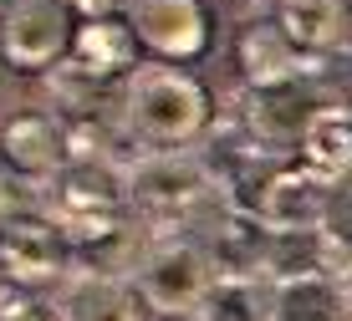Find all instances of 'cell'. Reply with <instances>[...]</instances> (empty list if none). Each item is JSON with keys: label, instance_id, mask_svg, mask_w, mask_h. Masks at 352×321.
<instances>
[{"label": "cell", "instance_id": "cell-13", "mask_svg": "<svg viewBox=\"0 0 352 321\" xmlns=\"http://www.w3.org/2000/svg\"><path fill=\"white\" fill-rule=\"evenodd\" d=\"M276 26L301 56H327L342 41H352L342 0H276Z\"/></svg>", "mask_w": 352, "mask_h": 321}, {"label": "cell", "instance_id": "cell-10", "mask_svg": "<svg viewBox=\"0 0 352 321\" xmlns=\"http://www.w3.org/2000/svg\"><path fill=\"white\" fill-rule=\"evenodd\" d=\"M214 261V276L220 286H250V280L271 276V250H276V234L261 225L250 209L225 204L220 225H214V240L204 245Z\"/></svg>", "mask_w": 352, "mask_h": 321}, {"label": "cell", "instance_id": "cell-8", "mask_svg": "<svg viewBox=\"0 0 352 321\" xmlns=\"http://www.w3.org/2000/svg\"><path fill=\"white\" fill-rule=\"evenodd\" d=\"M52 194V219H77V214H128V168L113 158H72V164L46 184Z\"/></svg>", "mask_w": 352, "mask_h": 321}, {"label": "cell", "instance_id": "cell-1", "mask_svg": "<svg viewBox=\"0 0 352 321\" xmlns=\"http://www.w3.org/2000/svg\"><path fill=\"white\" fill-rule=\"evenodd\" d=\"M128 128L143 148H189L210 122V97L189 71L168 61H143L128 77Z\"/></svg>", "mask_w": 352, "mask_h": 321}, {"label": "cell", "instance_id": "cell-3", "mask_svg": "<svg viewBox=\"0 0 352 321\" xmlns=\"http://www.w3.org/2000/svg\"><path fill=\"white\" fill-rule=\"evenodd\" d=\"M128 194H133V209H143L159 225H168V219L184 225L204 204L225 199L214 174H210V164L199 153H184V148H153V153H143L128 168Z\"/></svg>", "mask_w": 352, "mask_h": 321}, {"label": "cell", "instance_id": "cell-19", "mask_svg": "<svg viewBox=\"0 0 352 321\" xmlns=\"http://www.w3.org/2000/svg\"><path fill=\"white\" fill-rule=\"evenodd\" d=\"M342 286H347V321H352V270H347V280H342Z\"/></svg>", "mask_w": 352, "mask_h": 321}, {"label": "cell", "instance_id": "cell-15", "mask_svg": "<svg viewBox=\"0 0 352 321\" xmlns=\"http://www.w3.org/2000/svg\"><path fill=\"white\" fill-rule=\"evenodd\" d=\"M301 143V164L317 168L327 179H352V107H317L307 113L296 133Z\"/></svg>", "mask_w": 352, "mask_h": 321}, {"label": "cell", "instance_id": "cell-12", "mask_svg": "<svg viewBox=\"0 0 352 321\" xmlns=\"http://www.w3.org/2000/svg\"><path fill=\"white\" fill-rule=\"evenodd\" d=\"M67 61L87 77L118 82L138 71V36H133L128 21H77L72 26V46Z\"/></svg>", "mask_w": 352, "mask_h": 321}, {"label": "cell", "instance_id": "cell-9", "mask_svg": "<svg viewBox=\"0 0 352 321\" xmlns=\"http://www.w3.org/2000/svg\"><path fill=\"white\" fill-rule=\"evenodd\" d=\"M128 26L138 36V46H148L168 67L199 56L210 46V21H204L199 0H133Z\"/></svg>", "mask_w": 352, "mask_h": 321}, {"label": "cell", "instance_id": "cell-16", "mask_svg": "<svg viewBox=\"0 0 352 321\" xmlns=\"http://www.w3.org/2000/svg\"><path fill=\"white\" fill-rule=\"evenodd\" d=\"M265 321H347V286L337 276H286Z\"/></svg>", "mask_w": 352, "mask_h": 321}, {"label": "cell", "instance_id": "cell-7", "mask_svg": "<svg viewBox=\"0 0 352 321\" xmlns=\"http://www.w3.org/2000/svg\"><path fill=\"white\" fill-rule=\"evenodd\" d=\"M0 270L16 286H52V280H67L77 261H72V245L56 219L10 214L0 219Z\"/></svg>", "mask_w": 352, "mask_h": 321}, {"label": "cell", "instance_id": "cell-17", "mask_svg": "<svg viewBox=\"0 0 352 321\" xmlns=\"http://www.w3.org/2000/svg\"><path fill=\"white\" fill-rule=\"evenodd\" d=\"M0 321H67L62 316V301L56 296H10L0 301Z\"/></svg>", "mask_w": 352, "mask_h": 321}, {"label": "cell", "instance_id": "cell-18", "mask_svg": "<svg viewBox=\"0 0 352 321\" xmlns=\"http://www.w3.org/2000/svg\"><path fill=\"white\" fill-rule=\"evenodd\" d=\"M133 0H72V16L77 21H128Z\"/></svg>", "mask_w": 352, "mask_h": 321}, {"label": "cell", "instance_id": "cell-11", "mask_svg": "<svg viewBox=\"0 0 352 321\" xmlns=\"http://www.w3.org/2000/svg\"><path fill=\"white\" fill-rule=\"evenodd\" d=\"M235 67H240V77H245L261 97H271V92L296 87V77L307 71V56L281 36V26L256 21V26H245L235 36Z\"/></svg>", "mask_w": 352, "mask_h": 321}, {"label": "cell", "instance_id": "cell-20", "mask_svg": "<svg viewBox=\"0 0 352 321\" xmlns=\"http://www.w3.org/2000/svg\"><path fill=\"white\" fill-rule=\"evenodd\" d=\"M189 321H225V316H210V311H199V316H189Z\"/></svg>", "mask_w": 352, "mask_h": 321}, {"label": "cell", "instance_id": "cell-5", "mask_svg": "<svg viewBox=\"0 0 352 321\" xmlns=\"http://www.w3.org/2000/svg\"><path fill=\"white\" fill-rule=\"evenodd\" d=\"M72 164V143H67V122L52 113H10L0 122V168L16 184L46 189L62 168Z\"/></svg>", "mask_w": 352, "mask_h": 321}, {"label": "cell", "instance_id": "cell-21", "mask_svg": "<svg viewBox=\"0 0 352 321\" xmlns=\"http://www.w3.org/2000/svg\"><path fill=\"white\" fill-rule=\"evenodd\" d=\"M0 219H6V209H0Z\"/></svg>", "mask_w": 352, "mask_h": 321}, {"label": "cell", "instance_id": "cell-2", "mask_svg": "<svg viewBox=\"0 0 352 321\" xmlns=\"http://www.w3.org/2000/svg\"><path fill=\"white\" fill-rule=\"evenodd\" d=\"M133 280H138L143 301L168 321L199 316L204 306H210V296L220 291L210 250H204L199 240H174V234H164V240H153L148 250H143Z\"/></svg>", "mask_w": 352, "mask_h": 321}, {"label": "cell", "instance_id": "cell-14", "mask_svg": "<svg viewBox=\"0 0 352 321\" xmlns=\"http://www.w3.org/2000/svg\"><path fill=\"white\" fill-rule=\"evenodd\" d=\"M56 301H62L67 321H143L133 286L123 276H102V270H72Z\"/></svg>", "mask_w": 352, "mask_h": 321}, {"label": "cell", "instance_id": "cell-4", "mask_svg": "<svg viewBox=\"0 0 352 321\" xmlns=\"http://www.w3.org/2000/svg\"><path fill=\"white\" fill-rule=\"evenodd\" d=\"M72 46V0H10L0 16V56L21 71L56 67Z\"/></svg>", "mask_w": 352, "mask_h": 321}, {"label": "cell", "instance_id": "cell-6", "mask_svg": "<svg viewBox=\"0 0 352 321\" xmlns=\"http://www.w3.org/2000/svg\"><path fill=\"white\" fill-rule=\"evenodd\" d=\"M332 209H337V179L301 164V168H276L256 194L250 214L271 234H301V230H322Z\"/></svg>", "mask_w": 352, "mask_h": 321}]
</instances>
